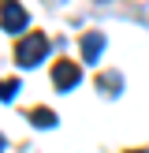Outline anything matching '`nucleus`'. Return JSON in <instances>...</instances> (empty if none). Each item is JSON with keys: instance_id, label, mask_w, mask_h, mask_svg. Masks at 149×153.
Here are the masks:
<instances>
[{"instance_id": "obj_1", "label": "nucleus", "mask_w": 149, "mask_h": 153, "mask_svg": "<svg viewBox=\"0 0 149 153\" xmlns=\"http://www.w3.org/2000/svg\"><path fill=\"white\" fill-rule=\"evenodd\" d=\"M45 56H49V37H45V34H26L19 45H15V60H19L22 67L41 64Z\"/></svg>"}, {"instance_id": "obj_2", "label": "nucleus", "mask_w": 149, "mask_h": 153, "mask_svg": "<svg viewBox=\"0 0 149 153\" xmlns=\"http://www.w3.org/2000/svg\"><path fill=\"white\" fill-rule=\"evenodd\" d=\"M78 79H82V71L74 67V60H60V64L52 67V86H56V90H63V94L78 86Z\"/></svg>"}, {"instance_id": "obj_3", "label": "nucleus", "mask_w": 149, "mask_h": 153, "mask_svg": "<svg viewBox=\"0 0 149 153\" xmlns=\"http://www.w3.org/2000/svg\"><path fill=\"white\" fill-rule=\"evenodd\" d=\"M0 26L11 30V34H15V30H22V26H26V11H22L15 0H4V7H0Z\"/></svg>"}, {"instance_id": "obj_4", "label": "nucleus", "mask_w": 149, "mask_h": 153, "mask_svg": "<svg viewBox=\"0 0 149 153\" xmlns=\"http://www.w3.org/2000/svg\"><path fill=\"white\" fill-rule=\"evenodd\" d=\"M104 49V34H97V30H89L86 37H82V60L86 64H97V56H101Z\"/></svg>"}, {"instance_id": "obj_5", "label": "nucleus", "mask_w": 149, "mask_h": 153, "mask_svg": "<svg viewBox=\"0 0 149 153\" xmlns=\"http://www.w3.org/2000/svg\"><path fill=\"white\" fill-rule=\"evenodd\" d=\"M19 90H22V86H19V79H4V82H0V101H11Z\"/></svg>"}, {"instance_id": "obj_6", "label": "nucleus", "mask_w": 149, "mask_h": 153, "mask_svg": "<svg viewBox=\"0 0 149 153\" xmlns=\"http://www.w3.org/2000/svg\"><path fill=\"white\" fill-rule=\"evenodd\" d=\"M30 120H34L37 127H52V123H56V116H52L49 108H34V112H30Z\"/></svg>"}, {"instance_id": "obj_7", "label": "nucleus", "mask_w": 149, "mask_h": 153, "mask_svg": "<svg viewBox=\"0 0 149 153\" xmlns=\"http://www.w3.org/2000/svg\"><path fill=\"white\" fill-rule=\"evenodd\" d=\"M119 82H123V79H119L116 71H108V75H101V90L108 86V94H119Z\"/></svg>"}, {"instance_id": "obj_8", "label": "nucleus", "mask_w": 149, "mask_h": 153, "mask_svg": "<svg viewBox=\"0 0 149 153\" xmlns=\"http://www.w3.org/2000/svg\"><path fill=\"white\" fill-rule=\"evenodd\" d=\"M0 153H4V134H0Z\"/></svg>"}]
</instances>
